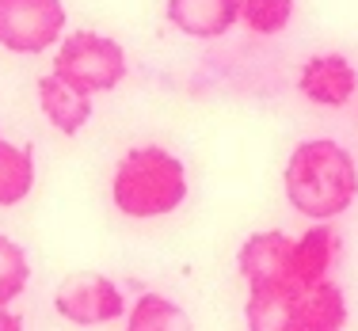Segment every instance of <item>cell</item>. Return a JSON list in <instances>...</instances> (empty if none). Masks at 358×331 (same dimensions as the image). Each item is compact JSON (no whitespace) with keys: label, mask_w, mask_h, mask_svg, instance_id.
<instances>
[{"label":"cell","mask_w":358,"mask_h":331,"mask_svg":"<svg viewBox=\"0 0 358 331\" xmlns=\"http://www.w3.org/2000/svg\"><path fill=\"white\" fill-rule=\"evenodd\" d=\"M31 282V259L23 251V244H15L12 236H0V304H12L15 297H23Z\"/></svg>","instance_id":"15"},{"label":"cell","mask_w":358,"mask_h":331,"mask_svg":"<svg viewBox=\"0 0 358 331\" xmlns=\"http://www.w3.org/2000/svg\"><path fill=\"white\" fill-rule=\"evenodd\" d=\"M286 202L309 221H336L358 198L355 156L331 138H309L294 145L282 172Z\"/></svg>","instance_id":"1"},{"label":"cell","mask_w":358,"mask_h":331,"mask_svg":"<svg viewBox=\"0 0 358 331\" xmlns=\"http://www.w3.org/2000/svg\"><path fill=\"white\" fill-rule=\"evenodd\" d=\"M54 309H57V316L76 328L115 324V320H126V293L107 274L84 270V274H69L57 286Z\"/></svg>","instance_id":"5"},{"label":"cell","mask_w":358,"mask_h":331,"mask_svg":"<svg viewBox=\"0 0 358 331\" xmlns=\"http://www.w3.org/2000/svg\"><path fill=\"white\" fill-rule=\"evenodd\" d=\"M23 328V316L12 312V304H0V331H20Z\"/></svg>","instance_id":"16"},{"label":"cell","mask_w":358,"mask_h":331,"mask_svg":"<svg viewBox=\"0 0 358 331\" xmlns=\"http://www.w3.org/2000/svg\"><path fill=\"white\" fill-rule=\"evenodd\" d=\"M54 73L88 96L115 91L130 73L126 50L99 31H69L54 46Z\"/></svg>","instance_id":"3"},{"label":"cell","mask_w":358,"mask_h":331,"mask_svg":"<svg viewBox=\"0 0 358 331\" xmlns=\"http://www.w3.org/2000/svg\"><path fill=\"white\" fill-rule=\"evenodd\" d=\"M126 328L130 331H176L191 328V316L164 293H141L134 309H126Z\"/></svg>","instance_id":"13"},{"label":"cell","mask_w":358,"mask_h":331,"mask_svg":"<svg viewBox=\"0 0 358 331\" xmlns=\"http://www.w3.org/2000/svg\"><path fill=\"white\" fill-rule=\"evenodd\" d=\"M339 259V233L331 221H313L289 248V290H305L331 278V267Z\"/></svg>","instance_id":"8"},{"label":"cell","mask_w":358,"mask_h":331,"mask_svg":"<svg viewBox=\"0 0 358 331\" xmlns=\"http://www.w3.org/2000/svg\"><path fill=\"white\" fill-rule=\"evenodd\" d=\"M164 15L179 35L214 42L241 23V0H168Z\"/></svg>","instance_id":"10"},{"label":"cell","mask_w":358,"mask_h":331,"mask_svg":"<svg viewBox=\"0 0 358 331\" xmlns=\"http://www.w3.org/2000/svg\"><path fill=\"white\" fill-rule=\"evenodd\" d=\"M35 191V145L0 133V209L20 206Z\"/></svg>","instance_id":"12"},{"label":"cell","mask_w":358,"mask_h":331,"mask_svg":"<svg viewBox=\"0 0 358 331\" xmlns=\"http://www.w3.org/2000/svg\"><path fill=\"white\" fill-rule=\"evenodd\" d=\"M297 91L313 107H347L358 91V69L343 54H317L297 73Z\"/></svg>","instance_id":"7"},{"label":"cell","mask_w":358,"mask_h":331,"mask_svg":"<svg viewBox=\"0 0 358 331\" xmlns=\"http://www.w3.org/2000/svg\"><path fill=\"white\" fill-rule=\"evenodd\" d=\"M294 0H241V23L252 35H282L294 20Z\"/></svg>","instance_id":"14"},{"label":"cell","mask_w":358,"mask_h":331,"mask_svg":"<svg viewBox=\"0 0 358 331\" xmlns=\"http://www.w3.org/2000/svg\"><path fill=\"white\" fill-rule=\"evenodd\" d=\"M65 0H0V50L38 57L65 35Z\"/></svg>","instance_id":"4"},{"label":"cell","mask_w":358,"mask_h":331,"mask_svg":"<svg viewBox=\"0 0 358 331\" xmlns=\"http://www.w3.org/2000/svg\"><path fill=\"white\" fill-rule=\"evenodd\" d=\"M289 248L294 240L282 228H263L241 244L236 270L248 282V293H294L289 290Z\"/></svg>","instance_id":"6"},{"label":"cell","mask_w":358,"mask_h":331,"mask_svg":"<svg viewBox=\"0 0 358 331\" xmlns=\"http://www.w3.org/2000/svg\"><path fill=\"white\" fill-rule=\"evenodd\" d=\"M92 99H96V96L73 88V84L62 80L54 69L38 80V107H42V115H46V122L54 126L57 133H65V138H76V133L92 122Z\"/></svg>","instance_id":"11"},{"label":"cell","mask_w":358,"mask_h":331,"mask_svg":"<svg viewBox=\"0 0 358 331\" xmlns=\"http://www.w3.org/2000/svg\"><path fill=\"white\" fill-rule=\"evenodd\" d=\"M187 168L164 145H134L122 152L110 175V202L122 217L157 221L187 202Z\"/></svg>","instance_id":"2"},{"label":"cell","mask_w":358,"mask_h":331,"mask_svg":"<svg viewBox=\"0 0 358 331\" xmlns=\"http://www.w3.org/2000/svg\"><path fill=\"white\" fill-rule=\"evenodd\" d=\"M351 316L347 297L331 278H324L317 286H305L289 297L286 309V331H339Z\"/></svg>","instance_id":"9"}]
</instances>
